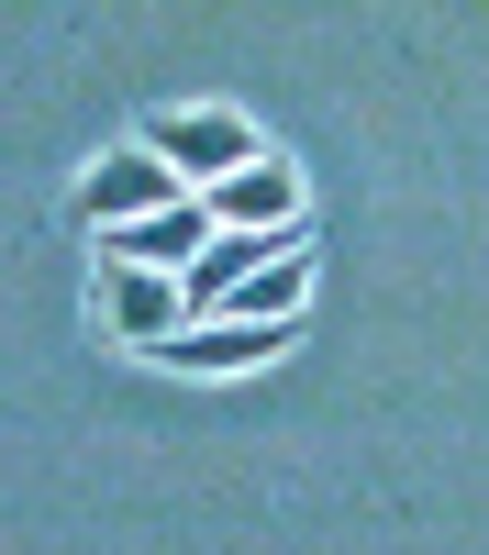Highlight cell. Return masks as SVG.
Masks as SVG:
<instances>
[{"instance_id": "6da1fadb", "label": "cell", "mask_w": 489, "mask_h": 555, "mask_svg": "<svg viewBox=\"0 0 489 555\" xmlns=\"http://www.w3.org/2000/svg\"><path fill=\"white\" fill-rule=\"evenodd\" d=\"M145 145L178 167V190L190 201H211L222 178H245V167H267V145H256V122H234V112H178V122H145Z\"/></svg>"}, {"instance_id": "7a4b0ae2", "label": "cell", "mask_w": 489, "mask_h": 555, "mask_svg": "<svg viewBox=\"0 0 489 555\" xmlns=\"http://www.w3.org/2000/svg\"><path fill=\"white\" fill-rule=\"evenodd\" d=\"M190 190H178V167L156 156V145H123V156H101L78 178V211L101 222V234H123V222H156V211H178Z\"/></svg>"}, {"instance_id": "3957f363", "label": "cell", "mask_w": 489, "mask_h": 555, "mask_svg": "<svg viewBox=\"0 0 489 555\" xmlns=\"http://www.w3.org/2000/svg\"><path fill=\"white\" fill-rule=\"evenodd\" d=\"M101 311H112V334H123V345H145V356H156L167 334H190V322H201V311H190V278L112 267V256H101Z\"/></svg>"}, {"instance_id": "277c9868", "label": "cell", "mask_w": 489, "mask_h": 555, "mask_svg": "<svg viewBox=\"0 0 489 555\" xmlns=\"http://www.w3.org/2000/svg\"><path fill=\"white\" fill-rule=\"evenodd\" d=\"M300 322H190V334H167L156 366H190V378H245V366H279Z\"/></svg>"}, {"instance_id": "5b68a950", "label": "cell", "mask_w": 489, "mask_h": 555, "mask_svg": "<svg viewBox=\"0 0 489 555\" xmlns=\"http://www.w3.org/2000/svg\"><path fill=\"white\" fill-rule=\"evenodd\" d=\"M211 245H222L211 201H178V211H156V222H123V234H101V256H112V267H156V278H190Z\"/></svg>"}, {"instance_id": "8992f818", "label": "cell", "mask_w": 489, "mask_h": 555, "mask_svg": "<svg viewBox=\"0 0 489 555\" xmlns=\"http://www.w3.org/2000/svg\"><path fill=\"white\" fill-rule=\"evenodd\" d=\"M211 222L222 234H300V178L267 156V167H245V178H222L211 190Z\"/></svg>"}]
</instances>
